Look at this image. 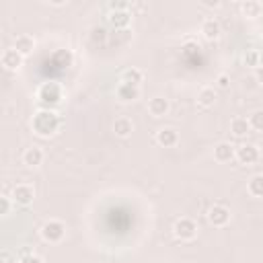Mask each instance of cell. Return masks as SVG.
I'll list each match as a JSON object with an SVG mask.
<instances>
[{
    "instance_id": "obj_1",
    "label": "cell",
    "mask_w": 263,
    "mask_h": 263,
    "mask_svg": "<svg viewBox=\"0 0 263 263\" xmlns=\"http://www.w3.org/2000/svg\"><path fill=\"white\" fill-rule=\"evenodd\" d=\"M60 125H62V119H60V115H58L53 109H39V111L33 115V119H31L33 132H35L37 136H41V138L53 136V134L60 129Z\"/></svg>"
},
{
    "instance_id": "obj_2",
    "label": "cell",
    "mask_w": 263,
    "mask_h": 263,
    "mask_svg": "<svg viewBox=\"0 0 263 263\" xmlns=\"http://www.w3.org/2000/svg\"><path fill=\"white\" fill-rule=\"evenodd\" d=\"M62 99H64V86L58 80H47V82L39 84L37 101H39L41 109H53L62 103Z\"/></svg>"
},
{
    "instance_id": "obj_3",
    "label": "cell",
    "mask_w": 263,
    "mask_h": 263,
    "mask_svg": "<svg viewBox=\"0 0 263 263\" xmlns=\"http://www.w3.org/2000/svg\"><path fill=\"white\" fill-rule=\"evenodd\" d=\"M39 234H41V238H43L45 242L55 245V242L64 240V236H66V224H64L62 220L51 218V220L43 222V226L39 228Z\"/></svg>"
},
{
    "instance_id": "obj_4",
    "label": "cell",
    "mask_w": 263,
    "mask_h": 263,
    "mask_svg": "<svg viewBox=\"0 0 263 263\" xmlns=\"http://www.w3.org/2000/svg\"><path fill=\"white\" fill-rule=\"evenodd\" d=\"M197 222L193 220V218H187V216H183V218H179L175 224H173V234L177 236V238H181V240H193L195 236H197Z\"/></svg>"
},
{
    "instance_id": "obj_5",
    "label": "cell",
    "mask_w": 263,
    "mask_h": 263,
    "mask_svg": "<svg viewBox=\"0 0 263 263\" xmlns=\"http://www.w3.org/2000/svg\"><path fill=\"white\" fill-rule=\"evenodd\" d=\"M259 156H261V150H259V146L257 144H251V142H247V144H240L238 148H236V160L240 162V164H255L257 160H259Z\"/></svg>"
},
{
    "instance_id": "obj_6",
    "label": "cell",
    "mask_w": 263,
    "mask_h": 263,
    "mask_svg": "<svg viewBox=\"0 0 263 263\" xmlns=\"http://www.w3.org/2000/svg\"><path fill=\"white\" fill-rule=\"evenodd\" d=\"M208 222L212 224V226H216V228H222V226H226L228 222H230V210L226 208V205H222V203H214L210 210H208Z\"/></svg>"
},
{
    "instance_id": "obj_7",
    "label": "cell",
    "mask_w": 263,
    "mask_h": 263,
    "mask_svg": "<svg viewBox=\"0 0 263 263\" xmlns=\"http://www.w3.org/2000/svg\"><path fill=\"white\" fill-rule=\"evenodd\" d=\"M10 197H12V201L18 203V205H29V203H33V199H35V189H33V185H29V183H18V185L12 187Z\"/></svg>"
},
{
    "instance_id": "obj_8",
    "label": "cell",
    "mask_w": 263,
    "mask_h": 263,
    "mask_svg": "<svg viewBox=\"0 0 263 263\" xmlns=\"http://www.w3.org/2000/svg\"><path fill=\"white\" fill-rule=\"evenodd\" d=\"M140 95H142L140 86H134V84H127V82H119L115 86V97H117L119 103H134V101L140 99Z\"/></svg>"
},
{
    "instance_id": "obj_9",
    "label": "cell",
    "mask_w": 263,
    "mask_h": 263,
    "mask_svg": "<svg viewBox=\"0 0 263 263\" xmlns=\"http://www.w3.org/2000/svg\"><path fill=\"white\" fill-rule=\"evenodd\" d=\"M0 62H2V66H4V70H10V72H14V70H18L21 66H23V62H25V55H21L14 47H6L4 51H2V58H0Z\"/></svg>"
},
{
    "instance_id": "obj_10",
    "label": "cell",
    "mask_w": 263,
    "mask_h": 263,
    "mask_svg": "<svg viewBox=\"0 0 263 263\" xmlns=\"http://www.w3.org/2000/svg\"><path fill=\"white\" fill-rule=\"evenodd\" d=\"M154 140H156V144L162 146V148H173V146L179 144V132H177L175 127H160V129L156 132Z\"/></svg>"
},
{
    "instance_id": "obj_11",
    "label": "cell",
    "mask_w": 263,
    "mask_h": 263,
    "mask_svg": "<svg viewBox=\"0 0 263 263\" xmlns=\"http://www.w3.org/2000/svg\"><path fill=\"white\" fill-rule=\"evenodd\" d=\"M199 31H201V35L205 37V39H218L220 37V33H222V27H220V21L218 18H214V16H205L203 21H201V25H199Z\"/></svg>"
},
{
    "instance_id": "obj_12",
    "label": "cell",
    "mask_w": 263,
    "mask_h": 263,
    "mask_svg": "<svg viewBox=\"0 0 263 263\" xmlns=\"http://www.w3.org/2000/svg\"><path fill=\"white\" fill-rule=\"evenodd\" d=\"M171 111V101L166 97H152L148 101V113L152 117H164Z\"/></svg>"
},
{
    "instance_id": "obj_13",
    "label": "cell",
    "mask_w": 263,
    "mask_h": 263,
    "mask_svg": "<svg viewBox=\"0 0 263 263\" xmlns=\"http://www.w3.org/2000/svg\"><path fill=\"white\" fill-rule=\"evenodd\" d=\"M12 47H14L21 55H29V53H33V49H35V37L29 35V33H21V35L14 37Z\"/></svg>"
},
{
    "instance_id": "obj_14",
    "label": "cell",
    "mask_w": 263,
    "mask_h": 263,
    "mask_svg": "<svg viewBox=\"0 0 263 263\" xmlns=\"http://www.w3.org/2000/svg\"><path fill=\"white\" fill-rule=\"evenodd\" d=\"M236 156V148L230 142H218L214 146V160L218 162H230Z\"/></svg>"
},
{
    "instance_id": "obj_15",
    "label": "cell",
    "mask_w": 263,
    "mask_h": 263,
    "mask_svg": "<svg viewBox=\"0 0 263 263\" xmlns=\"http://www.w3.org/2000/svg\"><path fill=\"white\" fill-rule=\"evenodd\" d=\"M113 132H115L117 138H127V136H132V132H134V121H132L129 117H125V115L115 117V121H113Z\"/></svg>"
},
{
    "instance_id": "obj_16",
    "label": "cell",
    "mask_w": 263,
    "mask_h": 263,
    "mask_svg": "<svg viewBox=\"0 0 263 263\" xmlns=\"http://www.w3.org/2000/svg\"><path fill=\"white\" fill-rule=\"evenodd\" d=\"M43 158H45V154H43V150L39 146H31V148H27L23 152V164H27L31 168L33 166H39L43 162Z\"/></svg>"
},
{
    "instance_id": "obj_17",
    "label": "cell",
    "mask_w": 263,
    "mask_h": 263,
    "mask_svg": "<svg viewBox=\"0 0 263 263\" xmlns=\"http://www.w3.org/2000/svg\"><path fill=\"white\" fill-rule=\"evenodd\" d=\"M240 12L247 18H257L263 12V4L259 0H245V2H240Z\"/></svg>"
},
{
    "instance_id": "obj_18",
    "label": "cell",
    "mask_w": 263,
    "mask_h": 263,
    "mask_svg": "<svg viewBox=\"0 0 263 263\" xmlns=\"http://www.w3.org/2000/svg\"><path fill=\"white\" fill-rule=\"evenodd\" d=\"M107 21H109L115 29H125V27L132 23V14H129V10H115V12H109Z\"/></svg>"
},
{
    "instance_id": "obj_19",
    "label": "cell",
    "mask_w": 263,
    "mask_h": 263,
    "mask_svg": "<svg viewBox=\"0 0 263 263\" xmlns=\"http://www.w3.org/2000/svg\"><path fill=\"white\" fill-rule=\"evenodd\" d=\"M230 132L236 136V138H245L247 134H251V123H249V117H234L230 121Z\"/></svg>"
},
{
    "instance_id": "obj_20",
    "label": "cell",
    "mask_w": 263,
    "mask_h": 263,
    "mask_svg": "<svg viewBox=\"0 0 263 263\" xmlns=\"http://www.w3.org/2000/svg\"><path fill=\"white\" fill-rule=\"evenodd\" d=\"M144 80V72L140 68H125L121 72V82H127V84H134V86H140V82Z\"/></svg>"
},
{
    "instance_id": "obj_21",
    "label": "cell",
    "mask_w": 263,
    "mask_h": 263,
    "mask_svg": "<svg viewBox=\"0 0 263 263\" xmlns=\"http://www.w3.org/2000/svg\"><path fill=\"white\" fill-rule=\"evenodd\" d=\"M216 103V90L214 86H203L197 92V105L199 107H212Z\"/></svg>"
},
{
    "instance_id": "obj_22",
    "label": "cell",
    "mask_w": 263,
    "mask_h": 263,
    "mask_svg": "<svg viewBox=\"0 0 263 263\" xmlns=\"http://www.w3.org/2000/svg\"><path fill=\"white\" fill-rule=\"evenodd\" d=\"M247 191L253 195V197H263V173H257L249 179L247 183Z\"/></svg>"
},
{
    "instance_id": "obj_23",
    "label": "cell",
    "mask_w": 263,
    "mask_h": 263,
    "mask_svg": "<svg viewBox=\"0 0 263 263\" xmlns=\"http://www.w3.org/2000/svg\"><path fill=\"white\" fill-rule=\"evenodd\" d=\"M249 123H251V129L253 132H259L263 134V109H257L249 115Z\"/></svg>"
},
{
    "instance_id": "obj_24",
    "label": "cell",
    "mask_w": 263,
    "mask_h": 263,
    "mask_svg": "<svg viewBox=\"0 0 263 263\" xmlns=\"http://www.w3.org/2000/svg\"><path fill=\"white\" fill-rule=\"evenodd\" d=\"M53 60L58 62L60 68H68L72 64V53H70V49H60L53 53Z\"/></svg>"
},
{
    "instance_id": "obj_25",
    "label": "cell",
    "mask_w": 263,
    "mask_h": 263,
    "mask_svg": "<svg viewBox=\"0 0 263 263\" xmlns=\"http://www.w3.org/2000/svg\"><path fill=\"white\" fill-rule=\"evenodd\" d=\"M242 62H245V66L259 68V49H247L242 55Z\"/></svg>"
},
{
    "instance_id": "obj_26",
    "label": "cell",
    "mask_w": 263,
    "mask_h": 263,
    "mask_svg": "<svg viewBox=\"0 0 263 263\" xmlns=\"http://www.w3.org/2000/svg\"><path fill=\"white\" fill-rule=\"evenodd\" d=\"M12 205H14L12 197H10V195H2V197H0V216H4V218L10 216Z\"/></svg>"
},
{
    "instance_id": "obj_27",
    "label": "cell",
    "mask_w": 263,
    "mask_h": 263,
    "mask_svg": "<svg viewBox=\"0 0 263 263\" xmlns=\"http://www.w3.org/2000/svg\"><path fill=\"white\" fill-rule=\"evenodd\" d=\"M107 6H109V12H115V10H129V2H127V0H111Z\"/></svg>"
},
{
    "instance_id": "obj_28",
    "label": "cell",
    "mask_w": 263,
    "mask_h": 263,
    "mask_svg": "<svg viewBox=\"0 0 263 263\" xmlns=\"http://www.w3.org/2000/svg\"><path fill=\"white\" fill-rule=\"evenodd\" d=\"M216 86L222 88V90H226V88L230 86V74H228V72L218 74V76H216Z\"/></svg>"
},
{
    "instance_id": "obj_29",
    "label": "cell",
    "mask_w": 263,
    "mask_h": 263,
    "mask_svg": "<svg viewBox=\"0 0 263 263\" xmlns=\"http://www.w3.org/2000/svg\"><path fill=\"white\" fill-rule=\"evenodd\" d=\"M18 263H43V259L39 255H35V253H27V255H23L18 259Z\"/></svg>"
},
{
    "instance_id": "obj_30",
    "label": "cell",
    "mask_w": 263,
    "mask_h": 263,
    "mask_svg": "<svg viewBox=\"0 0 263 263\" xmlns=\"http://www.w3.org/2000/svg\"><path fill=\"white\" fill-rule=\"evenodd\" d=\"M255 80H257L259 84H263V66L255 68Z\"/></svg>"
},
{
    "instance_id": "obj_31",
    "label": "cell",
    "mask_w": 263,
    "mask_h": 263,
    "mask_svg": "<svg viewBox=\"0 0 263 263\" xmlns=\"http://www.w3.org/2000/svg\"><path fill=\"white\" fill-rule=\"evenodd\" d=\"M203 6H208V8H216V6H220V2H218V0H203Z\"/></svg>"
},
{
    "instance_id": "obj_32",
    "label": "cell",
    "mask_w": 263,
    "mask_h": 263,
    "mask_svg": "<svg viewBox=\"0 0 263 263\" xmlns=\"http://www.w3.org/2000/svg\"><path fill=\"white\" fill-rule=\"evenodd\" d=\"M259 66H263V49L259 51Z\"/></svg>"
},
{
    "instance_id": "obj_33",
    "label": "cell",
    "mask_w": 263,
    "mask_h": 263,
    "mask_svg": "<svg viewBox=\"0 0 263 263\" xmlns=\"http://www.w3.org/2000/svg\"><path fill=\"white\" fill-rule=\"evenodd\" d=\"M257 146H259V150L263 152V140H261V144H257Z\"/></svg>"
},
{
    "instance_id": "obj_34",
    "label": "cell",
    "mask_w": 263,
    "mask_h": 263,
    "mask_svg": "<svg viewBox=\"0 0 263 263\" xmlns=\"http://www.w3.org/2000/svg\"><path fill=\"white\" fill-rule=\"evenodd\" d=\"M10 263H12V261H10Z\"/></svg>"
}]
</instances>
